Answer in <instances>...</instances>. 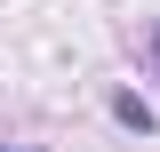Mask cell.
<instances>
[{"label": "cell", "mask_w": 160, "mask_h": 152, "mask_svg": "<svg viewBox=\"0 0 160 152\" xmlns=\"http://www.w3.org/2000/svg\"><path fill=\"white\" fill-rule=\"evenodd\" d=\"M152 64H160V32H152Z\"/></svg>", "instance_id": "6da1fadb"}]
</instances>
